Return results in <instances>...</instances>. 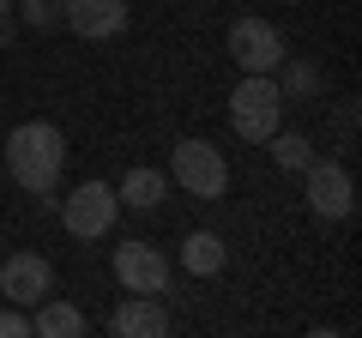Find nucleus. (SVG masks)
Listing matches in <instances>:
<instances>
[{
	"label": "nucleus",
	"mask_w": 362,
	"mask_h": 338,
	"mask_svg": "<svg viewBox=\"0 0 362 338\" xmlns=\"http://www.w3.org/2000/svg\"><path fill=\"white\" fill-rule=\"evenodd\" d=\"M6 169H13V182L25 187V194H37L42 211H54V182H61L66 169V139L54 121H25V127L6 133Z\"/></svg>",
	"instance_id": "nucleus-1"
},
{
	"label": "nucleus",
	"mask_w": 362,
	"mask_h": 338,
	"mask_svg": "<svg viewBox=\"0 0 362 338\" xmlns=\"http://www.w3.org/2000/svg\"><path fill=\"white\" fill-rule=\"evenodd\" d=\"M284 91H278V78L272 73H242V85L230 91V127L242 133V139L266 145L272 133H278V115H284Z\"/></svg>",
	"instance_id": "nucleus-2"
},
{
	"label": "nucleus",
	"mask_w": 362,
	"mask_h": 338,
	"mask_svg": "<svg viewBox=\"0 0 362 338\" xmlns=\"http://www.w3.org/2000/svg\"><path fill=\"white\" fill-rule=\"evenodd\" d=\"M169 175H175L194 199H223L230 194V163H223V151L206 145V139H181L175 157H169Z\"/></svg>",
	"instance_id": "nucleus-3"
},
{
	"label": "nucleus",
	"mask_w": 362,
	"mask_h": 338,
	"mask_svg": "<svg viewBox=\"0 0 362 338\" xmlns=\"http://www.w3.org/2000/svg\"><path fill=\"white\" fill-rule=\"evenodd\" d=\"M54 211H61L66 235H78V242H97V235H109V223H115L121 199L109 182H78L66 199H54Z\"/></svg>",
	"instance_id": "nucleus-4"
},
{
	"label": "nucleus",
	"mask_w": 362,
	"mask_h": 338,
	"mask_svg": "<svg viewBox=\"0 0 362 338\" xmlns=\"http://www.w3.org/2000/svg\"><path fill=\"white\" fill-rule=\"evenodd\" d=\"M109 272L121 278V290H133V296H169V260H163V247L151 242H121L115 254H109Z\"/></svg>",
	"instance_id": "nucleus-5"
},
{
	"label": "nucleus",
	"mask_w": 362,
	"mask_h": 338,
	"mask_svg": "<svg viewBox=\"0 0 362 338\" xmlns=\"http://www.w3.org/2000/svg\"><path fill=\"white\" fill-rule=\"evenodd\" d=\"M49 290H54V266L42 260L37 247H25V254H0V296L13 302V308L30 314Z\"/></svg>",
	"instance_id": "nucleus-6"
},
{
	"label": "nucleus",
	"mask_w": 362,
	"mask_h": 338,
	"mask_svg": "<svg viewBox=\"0 0 362 338\" xmlns=\"http://www.w3.org/2000/svg\"><path fill=\"white\" fill-rule=\"evenodd\" d=\"M230 61L242 66V73H272V66L284 61L278 25H266V18H235L230 25Z\"/></svg>",
	"instance_id": "nucleus-7"
},
{
	"label": "nucleus",
	"mask_w": 362,
	"mask_h": 338,
	"mask_svg": "<svg viewBox=\"0 0 362 338\" xmlns=\"http://www.w3.org/2000/svg\"><path fill=\"white\" fill-rule=\"evenodd\" d=\"M302 175H308V206L320 211V218H350V211H356V182H350L344 163H320V157H314Z\"/></svg>",
	"instance_id": "nucleus-8"
},
{
	"label": "nucleus",
	"mask_w": 362,
	"mask_h": 338,
	"mask_svg": "<svg viewBox=\"0 0 362 338\" xmlns=\"http://www.w3.org/2000/svg\"><path fill=\"white\" fill-rule=\"evenodd\" d=\"M61 25L73 30V37H85V42L121 37V30H127V0H66Z\"/></svg>",
	"instance_id": "nucleus-9"
},
{
	"label": "nucleus",
	"mask_w": 362,
	"mask_h": 338,
	"mask_svg": "<svg viewBox=\"0 0 362 338\" xmlns=\"http://www.w3.org/2000/svg\"><path fill=\"white\" fill-rule=\"evenodd\" d=\"M109 326H115L121 338H163L175 320H169V308L157 296H133V290H127V302L115 308V320H109Z\"/></svg>",
	"instance_id": "nucleus-10"
},
{
	"label": "nucleus",
	"mask_w": 362,
	"mask_h": 338,
	"mask_svg": "<svg viewBox=\"0 0 362 338\" xmlns=\"http://www.w3.org/2000/svg\"><path fill=\"white\" fill-rule=\"evenodd\" d=\"M30 338H85V314L61 296H42L30 308Z\"/></svg>",
	"instance_id": "nucleus-11"
},
{
	"label": "nucleus",
	"mask_w": 362,
	"mask_h": 338,
	"mask_svg": "<svg viewBox=\"0 0 362 338\" xmlns=\"http://www.w3.org/2000/svg\"><path fill=\"white\" fill-rule=\"evenodd\" d=\"M181 266L194 278H218L223 266H230V247H223V235H211V230H194L187 242H181Z\"/></svg>",
	"instance_id": "nucleus-12"
},
{
	"label": "nucleus",
	"mask_w": 362,
	"mask_h": 338,
	"mask_svg": "<svg viewBox=\"0 0 362 338\" xmlns=\"http://www.w3.org/2000/svg\"><path fill=\"white\" fill-rule=\"evenodd\" d=\"M163 194H169V175H163V169H127V182L115 187V199H121V206H133V211H157V206H163Z\"/></svg>",
	"instance_id": "nucleus-13"
},
{
	"label": "nucleus",
	"mask_w": 362,
	"mask_h": 338,
	"mask_svg": "<svg viewBox=\"0 0 362 338\" xmlns=\"http://www.w3.org/2000/svg\"><path fill=\"white\" fill-rule=\"evenodd\" d=\"M278 91H284V103H308V97H320V73H314L308 61H278Z\"/></svg>",
	"instance_id": "nucleus-14"
},
{
	"label": "nucleus",
	"mask_w": 362,
	"mask_h": 338,
	"mask_svg": "<svg viewBox=\"0 0 362 338\" xmlns=\"http://www.w3.org/2000/svg\"><path fill=\"white\" fill-rule=\"evenodd\" d=\"M272 157H278V169H290V175H302V169L314 163V145L302 139V133H272Z\"/></svg>",
	"instance_id": "nucleus-15"
},
{
	"label": "nucleus",
	"mask_w": 362,
	"mask_h": 338,
	"mask_svg": "<svg viewBox=\"0 0 362 338\" xmlns=\"http://www.w3.org/2000/svg\"><path fill=\"white\" fill-rule=\"evenodd\" d=\"M61 6L66 0H18L13 13H18V25H30V30H54L61 25Z\"/></svg>",
	"instance_id": "nucleus-16"
},
{
	"label": "nucleus",
	"mask_w": 362,
	"mask_h": 338,
	"mask_svg": "<svg viewBox=\"0 0 362 338\" xmlns=\"http://www.w3.org/2000/svg\"><path fill=\"white\" fill-rule=\"evenodd\" d=\"M0 338H30V314L25 308H0Z\"/></svg>",
	"instance_id": "nucleus-17"
},
{
	"label": "nucleus",
	"mask_w": 362,
	"mask_h": 338,
	"mask_svg": "<svg viewBox=\"0 0 362 338\" xmlns=\"http://www.w3.org/2000/svg\"><path fill=\"white\" fill-rule=\"evenodd\" d=\"M18 37V13H13V0H0V49Z\"/></svg>",
	"instance_id": "nucleus-18"
}]
</instances>
